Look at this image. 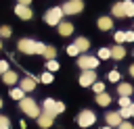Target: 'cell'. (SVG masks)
<instances>
[{
    "label": "cell",
    "instance_id": "cell-24",
    "mask_svg": "<svg viewBox=\"0 0 134 129\" xmlns=\"http://www.w3.org/2000/svg\"><path fill=\"white\" fill-rule=\"evenodd\" d=\"M52 79H54V75L48 71V73H42V77H40V81L42 83H52Z\"/></svg>",
    "mask_w": 134,
    "mask_h": 129
},
{
    "label": "cell",
    "instance_id": "cell-22",
    "mask_svg": "<svg viewBox=\"0 0 134 129\" xmlns=\"http://www.w3.org/2000/svg\"><path fill=\"white\" fill-rule=\"evenodd\" d=\"M119 114H121V119H128V117H134V104H130V106H124V108L119 110Z\"/></svg>",
    "mask_w": 134,
    "mask_h": 129
},
{
    "label": "cell",
    "instance_id": "cell-9",
    "mask_svg": "<svg viewBox=\"0 0 134 129\" xmlns=\"http://www.w3.org/2000/svg\"><path fill=\"white\" fill-rule=\"evenodd\" d=\"M105 121H107V125H111V127H119V123H121L124 119H121L119 112H107Z\"/></svg>",
    "mask_w": 134,
    "mask_h": 129
},
{
    "label": "cell",
    "instance_id": "cell-11",
    "mask_svg": "<svg viewBox=\"0 0 134 129\" xmlns=\"http://www.w3.org/2000/svg\"><path fill=\"white\" fill-rule=\"evenodd\" d=\"M52 114H48V112H40V117H38V125L40 127H44V129H48L50 125H52Z\"/></svg>",
    "mask_w": 134,
    "mask_h": 129
},
{
    "label": "cell",
    "instance_id": "cell-34",
    "mask_svg": "<svg viewBox=\"0 0 134 129\" xmlns=\"http://www.w3.org/2000/svg\"><path fill=\"white\" fill-rule=\"evenodd\" d=\"M6 71H8V62H6V60H0V75L6 73Z\"/></svg>",
    "mask_w": 134,
    "mask_h": 129
},
{
    "label": "cell",
    "instance_id": "cell-41",
    "mask_svg": "<svg viewBox=\"0 0 134 129\" xmlns=\"http://www.w3.org/2000/svg\"><path fill=\"white\" fill-rule=\"evenodd\" d=\"M0 48H2V42H0Z\"/></svg>",
    "mask_w": 134,
    "mask_h": 129
},
{
    "label": "cell",
    "instance_id": "cell-35",
    "mask_svg": "<svg viewBox=\"0 0 134 129\" xmlns=\"http://www.w3.org/2000/svg\"><path fill=\"white\" fill-rule=\"evenodd\" d=\"M117 129H134V127H132V123H124V121H121Z\"/></svg>",
    "mask_w": 134,
    "mask_h": 129
},
{
    "label": "cell",
    "instance_id": "cell-10",
    "mask_svg": "<svg viewBox=\"0 0 134 129\" xmlns=\"http://www.w3.org/2000/svg\"><path fill=\"white\" fill-rule=\"evenodd\" d=\"M19 87H21L23 92H34V89H36V79H34V77H23Z\"/></svg>",
    "mask_w": 134,
    "mask_h": 129
},
{
    "label": "cell",
    "instance_id": "cell-21",
    "mask_svg": "<svg viewBox=\"0 0 134 129\" xmlns=\"http://www.w3.org/2000/svg\"><path fill=\"white\" fill-rule=\"evenodd\" d=\"M10 98H13V100H23V98H25V92H23L21 87H13V89H10Z\"/></svg>",
    "mask_w": 134,
    "mask_h": 129
},
{
    "label": "cell",
    "instance_id": "cell-28",
    "mask_svg": "<svg viewBox=\"0 0 134 129\" xmlns=\"http://www.w3.org/2000/svg\"><path fill=\"white\" fill-rule=\"evenodd\" d=\"M92 89H94L96 94H103V92H105V85L98 83V81H94V83H92Z\"/></svg>",
    "mask_w": 134,
    "mask_h": 129
},
{
    "label": "cell",
    "instance_id": "cell-6",
    "mask_svg": "<svg viewBox=\"0 0 134 129\" xmlns=\"http://www.w3.org/2000/svg\"><path fill=\"white\" fill-rule=\"evenodd\" d=\"M94 121H96V114H94L92 110H84V112H80V117H77V125H82V127H90Z\"/></svg>",
    "mask_w": 134,
    "mask_h": 129
},
{
    "label": "cell",
    "instance_id": "cell-40",
    "mask_svg": "<svg viewBox=\"0 0 134 129\" xmlns=\"http://www.w3.org/2000/svg\"><path fill=\"white\" fill-rule=\"evenodd\" d=\"M0 108H2V98H0Z\"/></svg>",
    "mask_w": 134,
    "mask_h": 129
},
{
    "label": "cell",
    "instance_id": "cell-16",
    "mask_svg": "<svg viewBox=\"0 0 134 129\" xmlns=\"http://www.w3.org/2000/svg\"><path fill=\"white\" fill-rule=\"evenodd\" d=\"M2 81H4L6 85H13V83L17 81V73H15V71H6V73H2Z\"/></svg>",
    "mask_w": 134,
    "mask_h": 129
},
{
    "label": "cell",
    "instance_id": "cell-5",
    "mask_svg": "<svg viewBox=\"0 0 134 129\" xmlns=\"http://www.w3.org/2000/svg\"><path fill=\"white\" fill-rule=\"evenodd\" d=\"M77 64H80V69H84V71H88V69H96L98 67V58H94V56H77Z\"/></svg>",
    "mask_w": 134,
    "mask_h": 129
},
{
    "label": "cell",
    "instance_id": "cell-1",
    "mask_svg": "<svg viewBox=\"0 0 134 129\" xmlns=\"http://www.w3.org/2000/svg\"><path fill=\"white\" fill-rule=\"evenodd\" d=\"M44 44L42 42H34V40H19V50L25 54H44Z\"/></svg>",
    "mask_w": 134,
    "mask_h": 129
},
{
    "label": "cell",
    "instance_id": "cell-13",
    "mask_svg": "<svg viewBox=\"0 0 134 129\" xmlns=\"http://www.w3.org/2000/svg\"><path fill=\"white\" fill-rule=\"evenodd\" d=\"M124 56H126V48H124L121 44H117L115 48H111V58H117V60H119V58H124Z\"/></svg>",
    "mask_w": 134,
    "mask_h": 129
},
{
    "label": "cell",
    "instance_id": "cell-15",
    "mask_svg": "<svg viewBox=\"0 0 134 129\" xmlns=\"http://www.w3.org/2000/svg\"><path fill=\"white\" fill-rule=\"evenodd\" d=\"M75 48H77V50H80V52L84 54V52H86V50L90 48V42H88L86 37H77V40H75Z\"/></svg>",
    "mask_w": 134,
    "mask_h": 129
},
{
    "label": "cell",
    "instance_id": "cell-7",
    "mask_svg": "<svg viewBox=\"0 0 134 129\" xmlns=\"http://www.w3.org/2000/svg\"><path fill=\"white\" fill-rule=\"evenodd\" d=\"M15 12H17V17H19V19H23V21H29V19L34 17L31 8H29L27 4H19V2H17V6H15Z\"/></svg>",
    "mask_w": 134,
    "mask_h": 129
},
{
    "label": "cell",
    "instance_id": "cell-31",
    "mask_svg": "<svg viewBox=\"0 0 134 129\" xmlns=\"http://www.w3.org/2000/svg\"><path fill=\"white\" fill-rule=\"evenodd\" d=\"M8 35H10V27L2 25V27H0V37H8Z\"/></svg>",
    "mask_w": 134,
    "mask_h": 129
},
{
    "label": "cell",
    "instance_id": "cell-18",
    "mask_svg": "<svg viewBox=\"0 0 134 129\" xmlns=\"http://www.w3.org/2000/svg\"><path fill=\"white\" fill-rule=\"evenodd\" d=\"M117 94L119 96H130L132 94V85L130 83H119L117 85Z\"/></svg>",
    "mask_w": 134,
    "mask_h": 129
},
{
    "label": "cell",
    "instance_id": "cell-36",
    "mask_svg": "<svg viewBox=\"0 0 134 129\" xmlns=\"http://www.w3.org/2000/svg\"><path fill=\"white\" fill-rule=\"evenodd\" d=\"M126 42H134V31H126Z\"/></svg>",
    "mask_w": 134,
    "mask_h": 129
},
{
    "label": "cell",
    "instance_id": "cell-38",
    "mask_svg": "<svg viewBox=\"0 0 134 129\" xmlns=\"http://www.w3.org/2000/svg\"><path fill=\"white\" fill-rule=\"evenodd\" d=\"M130 75H132V77H134V64H132V67H130Z\"/></svg>",
    "mask_w": 134,
    "mask_h": 129
},
{
    "label": "cell",
    "instance_id": "cell-26",
    "mask_svg": "<svg viewBox=\"0 0 134 129\" xmlns=\"http://www.w3.org/2000/svg\"><path fill=\"white\" fill-rule=\"evenodd\" d=\"M117 44H121V42H126V31H117L115 33V37H113Z\"/></svg>",
    "mask_w": 134,
    "mask_h": 129
},
{
    "label": "cell",
    "instance_id": "cell-32",
    "mask_svg": "<svg viewBox=\"0 0 134 129\" xmlns=\"http://www.w3.org/2000/svg\"><path fill=\"white\" fill-rule=\"evenodd\" d=\"M0 129H10V123L6 117H0Z\"/></svg>",
    "mask_w": 134,
    "mask_h": 129
},
{
    "label": "cell",
    "instance_id": "cell-37",
    "mask_svg": "<svg viewBox=\"0 0 134 129\" xmlns=\"http://www.w3.org/2000/svg\"><path fill=\"white\" fill-rule=\"evenodd\" d=\"M17 2H19V4H27V6H29V2H31V0H17Z\"/></svg>",
    "mask_w": 134,
    "mask_h": 129
},
{
    "label": "cell",
    "instance_id": "cell-8",
    "mask_svg": "<svg viewBox=\"0 0 134 129\" xmlns=\"http://www.w3.org/2000/svg\"><path fill=\"white\" fill-rule=\"evenodd\" d=\"M94 81H96V73H94L92 69H88V71H84V73L80 75V85H84V87L92 85Z\"/></svg>",
    "mask_w": 134,
    "mask_h": 129
},
{
    "label": "cell",
    "instance_id": "cell-39",
    "mask_svg": "<svg viewBox=\"0 0 134 129\" xmlns=\"http://www.w3.org/2000/svg\"><path fill=\"white\" fill-rule=\"evenodd\" d=\"M100 129H113V127H111V125H105V127H100Z\"/></svg>",
    "mask_w": 134,
    "mask_h": 129
},
{
    "label": "cell",
    "instance_id": "cell-29",
    "mask_svg": "<svg viewBox=\"0 0 134 129\" xmlns=\"http://www.w3.org/2000/svg\"><path fill=\"white\" fill-rule=\"evenodd\" d=\"M109 81L117 83V81H119V73H117V71H109Z\"/></svg>",
    "mask_w": 134,
    "mask_h": 129
},
{
    "label": "cell",
    "instance_id": "cell-33",
    "mask_svg": "<svg viewBox=\"0 0 134 129\" xmlns=\"http://www.w3.org/2000/svg\"><path fill=\"white\" fill-rule=\"evenodd\" d=\"M67 52H69V54H71V56H77V54H80V50H77V48H75V44H71V46H69V48H67Z\"/></svg>",
    "mask_w": 134,
    "mask_h": 129
},
{
    "label": "cell",
    "instance_id": "cell-4",
    "mask_svg": "<svg viewBox=\"0 0 134 129\" xmlns=\"http://www.w3.org/2000/svg\"><path fill=\"white\" fill-rule=\"evenodd\" d=\"M61 8H63L65 15H77V12L84 10V2H82V0H67Z\"/></svg>",
    "mask_w": 134,
    "mask_h": 129
},
{
    "label": "cell",
    "instance_id": "cell-30",
    "mask_svg": "<svg viewBox=\"0 0 134 129\" xmlns=\"http://www.w3.org/2000/svg\"><path fill=\"white\" fill-rule=\"evenodd\" d=\"M117 102H119V106H121V108H124V106H130V98H128V96H119V100H117Z\"/></svg>",
    "mask_w": 134,
    "mask_h": 129
},
{
    "label": "cell",
    "instance_id": "cell-2",
    "mask_svg": "<svg viewBox=\"0 0 134 129\" xmlns=\"http://www.w3.org/2000/svg\"><path fill=\"white\" fill-rule=\"evenodd\" d=\"M19 104H21V110L27 114V117H40V108H38V104L34 102V98H23V100H19Z\"/></svg>",
    "mask_w": 134,
    "mask_h": 129
},
{
    "label": "cell",
    "instance_id": "cell-23",
    "mask_svg": "<svg viewBox=\"0 0 134 129\" xmlns=\"http://www.w3.org/2000/svg\"><path fill=\"white\" fill-rule=\"evenodd\" d=\"M44 56H48V60H50V58L57 56V50H54L52 46H46V48H44Z\"/></svg>",
    "mask_w": 134,
    "mask_h": 129
},
{
    "label": "cell",
    "instance_id": "cell-17",
    "mask_svg": "<svg viewBox=\"0 0 134 129\" xmlns=\"http://www.w3.org/2000/svg\"><path fill=\"white\" fill-rule=\"evenodd\" d=\"M96 104H98V106H109V104H111V96L105 94V92H103V94H96Z\"/></svg>",
    "mask_w": 134,
    "mask_h": 129
},
{
    "label": "cell",
    "instance_id": "cell-25",
    "mask_svg": "<svg viewBox=\"0 0 134 129\" xmlns=\"http://www.w3.org/2000/svg\"><path fill=\"white\" fill-rule=\"evenodd\" d=\"M46 69H48V71H59V62H57L54 58H50V60L46 62Z\"/></svg>",
    "mask_w": 134,
    "mask_h": 129
},
{
    "label": "cell",
    "instance_id": "cell-27",
    "mask_svg": "<svg viewBox=\"0 0 134 129\" xmlns=\"http://www.w3.org/2000/svg\"><path fill=\"white\" fill-rule=\"evenodd\" d=\"M98 56H100V58H111V50H109V48H100V50H98Z\"/></svg>",
    "mask_w": 134,
    "mask_h": 129
},
{
    "label": "cell",
    "instance_id": "cell-12",
    "mask_svg": "<svg viewBox=\"0 0 134 129\" xmlns=\"http://www.w3.org/2000/svg\"><path fill=\"white\" fill-rule=\"evenodd\" d=\"M57 27H59V33H61V35H65V37L73 33V25H71V23H65V21H61Z\"/></svg>",
    "mask_w": 134,
    "mask_h": 129
},
{
    "label": "cell",
    "instance_id": "cell-20",
    "mask_svg": "<svg viewBox=\"0 0 134 129\" xmlns=\"http://www.w3.org/2000/svg\"><path fill=\"white\" fill-rule=\"evenodd\" d=\"M111 12H113V17H126V12H124V4H121V2H117V4H113V8H111Z\"/></svg>",
    "mask_w": 134,
    "mask_h": 129
},
{
    "label": "cell",
    "instance_id": "cell-14",
    "mask_svg": "<svg viewBox=\"0 0 134 129\" xmlns=\"http://www.w3.org/2000/svg\"><path fill=\"white\" fill-rule=\"evenodd\" d=\"M113 27V21L109 19V17H100L98 19V29H103V31H109Z\"/></svg>",
    "mask_w": 134,
    "mask_h": 129
},
{
    "label": "cell",
    "instance_id": "cell-3",
    "mask_svg": "<svg viewBox=\"0 0 134 129\" xmlns=\"http://www.w3.org/2000/svg\"><path fill=\"white\" fill-rule=\"evenodd\" d=\"M63 15H65V12H63V8H61V6H52V8L44 15V21H46L48 25H59V23H61V19H63Z\"/></svg>",
    "mask_w": 134,
    "mask_h": 129
},
{
    "label": "cell",
    "instance_id": "cell-19",
    "mask_svg": "<svg viewBox=\"0 0 134 129\" xmlns=\"http://www.w3.org/2000/svg\"><path fill=\"white\" fill-rule=\"evenodd\" d=\"M121 4H124L126 17H134V2H132V0H126V2H121Z\"/></svg>",
    "mask_w": 134,
    "mask_h": 129
}]
</instances>
